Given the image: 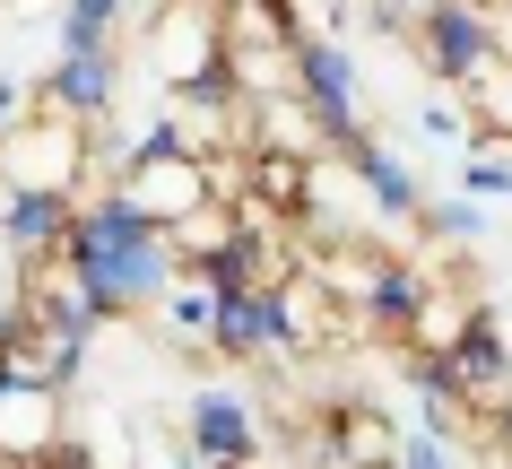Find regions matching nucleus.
Listing matches in <instances>:
<instances>
[{
	"instance_id": "nucleus-16",
	"label": "nucleus",
	"mask_w": 512,
	"mask_h": 469,
	"mask_svg": "<svg viewBox=\"0 0 512 469\" xmlns=\"http://www.w3.org/2000/svg\"><path fill=\"white\" fill-rule=\"evenodd\" d=\"M131 9L139 0H61V53H105V44H122V27H131Z\"/></svg>"
},
{
	"instance_id": "nucleus-25",
	"label": "nucleus",
	"mask_w": 512,
	"mask_h": 469,
	"mask_svg": "<svg viewBox=\"0 0 512 469\" xmlns=\"http://www.w3.org/2000/svg\"><path fill=\"white\" fill-rule=\"evenodd\" d=\"M18 113H27V87H9V79H0V131H9Z\"/></svg>"
},
{
	"instance_id": "nucleus-9",
	"label": "nucleus",
	"mask_w": 512,
	"mask_h": 469,
	"mask_svg": "<svg viewBox=\"0 0 512 469\" xmlns=\"http://www.w3.org/2000/svg\"><path fill=\"white\" fill-rule=\"evenodd\" d=\"M113 96H122V61L105 53H61L44 61V79H35V105L53 113H79V122H113Z\"/></svg>"
},
{
	"instance_id": "nucleus-6",
	"label": "nucleus",
	"mask_w": 512,
	"mask_h": 469,
	"mask_svg": "<svg viewBox=\"0 0 512 469\" xmlns=\"http://www.w3.org/2000/svg\"><path fill=\"white\" fill-rule=\"evenodd\" d=\"M183 452L209 469H235V461H261L270 435H261V409L243 391H191L183 400Z\"/></svg>"
},
{
	"instance_id": "nucleus-1",
	"label": "nucleus",
	"mask_w": 512,
	"mask_h": 469,
	"mask_svg": "<svg viewBox=\"0 0 512 469\" xmlns=\"http://www.w3.org/2000/svg\"><path fill=\"white\" fill-rule=\"evenodd\" d=\"M61 261L87 278V296L105 304L113 322H131V313H148V304L183 278V244H174V226L148 218L122 183H113L105 200H79V218H70V244H61Z\"/></svg>"
},
{
	"instance_id": "nucleus-5",
	"label": "nucleus",
	"mask_w": 512,
	"mask_h": 469,
	"mask_svg": "<svg viewBox=\"0 0 512 469\" xmlns=\"http://www.w3.org/2000/svg\"><path fill=\"white\" fill-rule=\"evenodd\" d=\"M209 348H217L226 365H287V357H296V348H287V296H278V278L217 296V331H209Z\"/></svg>"
},
{
	"instance_id": "nucleus-13",
	"label": "nucleus",
	"mask_w": 512,
	"mask_h": 469,
	"mask_svg": "<svg viewBox=\"0 0 512 469\" xmlns=\"http://www.w3.org/2000/svg\"><path fill=\"white\" fill-rule=\"evenodd\" d=\"M434 278H443L434 261H374V287H365V322L400 339L408 322H417V304L434 296Z\"/></svg>"
},
{
	"instance_id": "nucleus-8",
	"label": "nucleus",
	"mask_w": 512,
	"mask_h": 469,
	"mask_svg": "<svg viewBox=\"0 0 512 469\" xmlns=\"http://www.w3.org/2000/svg\"><path fill=\"white\" fill-rule=\"evenodd\" d=\"M70 391L61 383H27V374H0V461H44L61 443Z\"/></svg>"
},
{
	"instance_id": "nucleus-24",
	"label": "nucleus",
	"mask_w": 512,
	"mask_h": 469,
	"mask_svg": "<svg viewBox=\"0 0 512 469\" xmlns=\"http://www.w3.org/2000/svg\"><path fill=\"white\" fill-rule=\"evenodd\" d=\"M365 18H374L382 35H417V18H426V0H365Z\"/></svg>"
},
{
	"instance_id": "nucleus-12",
	"label": "nucleus",
	"mask_w": 512,
	"mask_h": 469,
	"mask_svg": "<svg viewBox=\"0 0 512 469\" xmlns=\"http://www.w3.org/2000/svg\"><path fill=\"white\" fill-rule=\"evenodd\" d=\"M356 174H365V200H374V218H426V183H417V166L408 157H391L382 139H356V148H339Z\"/></svg>"
},
{
	"instance_id": "nucleus-10",
	"label": "nucleus",
	"mask_w": 512,
	"mask_h": 469,
	"mask_svg": "<svg viewBox=\"0 0 512 469\" xmlns=\"http://www.w3.org/2000/svg\"><path fill=\"white\" fill-rule=\"evenodd\" d=\"M70 218H79V192H44V183L0 192V244L18 252V261H61Z\"/></svg>"
},
{
	"instance_id": "nucleus-19",
	"label": "nucleus",
	"mask_w": 512,
	"mask_h": 469,
	"mask_svg": "<svg viewBox=\"0 0 512 469\" xmlns=\"http://www.w3.org/2000/svg\"><path fill=\"white\" fill-rule=\"evenodd\" d=\"M469 313H478V304H460V296H452V278H434V296L417 304V322H408L400 339H408V348H452Z\"/></svg>"
},
{
	"instance_id": "nucleus-15",
	"label": "nucleus",
	"mask_w": 512,
	"mask_h": 469,
	"mask_svg": "<svg viewBox=\"0 0 512 469\" xmlns=\"http://www.w3.org/2000/svg\"><path fill=\"white\" fill-rule=\"evenodd\" d=\"M252 139H261V148H296V157H322V148H330L322 122H313V105H304L296 87H270V96H252Z\"/></svg>"
},
{
	"instance_id": "nucleus-17",
	"label": "nucleus",
	"mask_w": 512,
	"mask_h": 469,
	"mask_svg": "<svg viewBox=\"0 0 512 469\" xmlns=\"http://www.w3.org/2000/svg\"><path fill=\"white\" fill-rule=\"evenodd\" d=\"M157 322H165V339H191V348H209V331H217V287H209L200 270H183V278L157 296Z\"/></svg>"
},
{
	"instance_id": "nucleus-20",
	"label": "nucleus",
	"mask_w": 512,
	"mask_h": 469,
	"mask_svg": "<svg viewBox=\"0 0 512 469\" xmlns=\"http://www.w3.org/2000/svg\"><path fill=\"white\" fill-rule=\"evenodd\" d=\"M426 226L443 235V244H478V235H486V200H478V192H460V200H426Z\"/></svg>"
},
{
	"instance_id": "nucleus-18",
	"label": "nucleus",
	"mask_w": 512,
	"mask_h": 469,
	"mask_svg": "<svg viewBox=\"0 0 512 469\" xmlns=\"http://www.w3.org/2000/svg\"><path fill=\"white\" fill-rule=\"evenodd\" d=\"M460 105H469V122H478L486 139H495V131L512 139V53H495V61H486L478 79L460 87Z\"/></svg>"
},
{
	"instance_id": "nucleus-22",
	"label": "nucleus",
	"mask_w": 512,
	"mask_h": 469,
	"mask_svg": "<svg viewBox=\"0 0 512 469\" xmlns=\"http://www.w3.org/2000/svg\"><path fill=\"white\" fill-rule=\"evenodd\" d=\"M460 452H469V443H460L452 426H408V435H400V452H391V461H408V469H452Z\"/></svg>"
},
{
	"instance_id": "nucleus-7",
	"label": "nucleus",
	"mask_w": 512,
	"mask_h": 469,
	"mask_svg": "<svg viewBox=\"0 0 512 469\" xmlns=\"http://www.w3.org/2000/svg\"><path fill=\"white\" fill-rule=\"evenodd\" d=\"M113 183H122V192H131L148 218H165V226H183L191 209L226 200V183H217V157H200V148H183V157H148V166H122Z\"/></svg>"
},
{
	"instance_id": "nucleus-21",
	"label": "nucleus",
	"mask_w": 512,
	"mask_h": 469,
	"mask_svg": "<svg viewBox=\"0 0 512 469\" xmlns=\"http://www.w3.org/2000/svg\"><path fill=\"white\" fill-rule=\"evenodd\" d=\"M460 192H478V200H512V157H495V148H460Z\"/></svg>"
},
{
	"instance_id": "nucleus-4",
	"label": "nucleus",
	"mask_w": 512,
	"mask_h": 469,
	"mask_svg": "<svg viewBox=\"0 0 512 469\" xmlns=\"http://www.w3.org/2000/svg\"><path fill=\"white\" fill-rule=\"evenodd\" d=\"M495 53H504V35H495V9H486V0H426V18H417V61H426L434 79L469 87Z\"/></svg>"
},
{
	"instance_id": "nucleus-26",
	"label": "nucleus",
	"mask_w": 512,
	"mask_h": 469,
	"mask_svg": "<svg viewBox=\"0 0 512 469\" xmlns=\"http://www.w3.org/2000/svg\"><path fill=\"white\" fill-rule=\"evenodd\" d=\"M495 417H504V452H512V400H504V409H495Z\"/></svg>"
},
{
	"instance_id": "nucleus-14",
	"label": "nucleus",
	"mask_w": 512,
	"mask_h": 469,
	"mask_svg": "<svg viewBox=\"0 0 512 469\" xmlns=\"http://www.w3.org/2000/svg\"><path fill=\"white\" fill-rule=\"evenodd\" d=\"M278 296H287V348H296V357H313L330 331H348V322H339V287H330L322 270H287Z\"/></svg>"
},
{
	"instance_id": "nucleus-23",
	"label": "nucleus",
	"mask_w": 512,
	"mask_h": 469,
	"mask_svg": "<svg viewBox=\"0 0 512 469\" xmlns=\"http://www.w3.org/2000/svg\"><path fill=\"white\" fill-rule=\"evenodd\" d=\"M417 131L434 139V148H478V122H469V105H443V96H426V105H417Z\"/></svg>"
},
{
	"instance_id": "nucleus-3",
	"label": "nucleus",
	"mask_w": 512,
	"mask_h": 469,
	"mask_svg": "<svg viewBox=\"0 0 512 469\" xmlns=\"http://www.w3.org/2000/svg\"><path fill=\"white\" fill-rule=\"evenodd\" d=\"M287 87L313 105V122H322V139H330V157L365 139V87H356L348 44H330V35H296V44H287Z\"/></svg>"
},
{
	"instance_id": "nucleus-2",
	"label": "nucleus",
	"mask_w": 512,
	"mask_h": 469,
	"mask_svg": "<svg viewBox=\"0 0 512 469\" xmlns=\"http://www.w3.org/2000/svg\"><path fill=\"white\" fill-rule=\"evenodd\" d=\"M96 122H79V113H18L9 131H0V192H27V183H44V192H79L87 166H96Z\"/></svg>"
},
{
	"instance_id": "nucleus-11",
	"label": "nucleus",
	"mask_w": 512,
	"mask_h": 469,
	"mask_svg": "<svg viewBox=\"0 0 512 469\" xmlns=\"http://www.w3.org/2000/svg\"><path fill=\"white\" fill-rule=\"evenodd\" d=\"M443 357H452L460 391H469V409H504V400H512V339H504V322H495V313H469Z\"/></svg>"
}]
</instances>
